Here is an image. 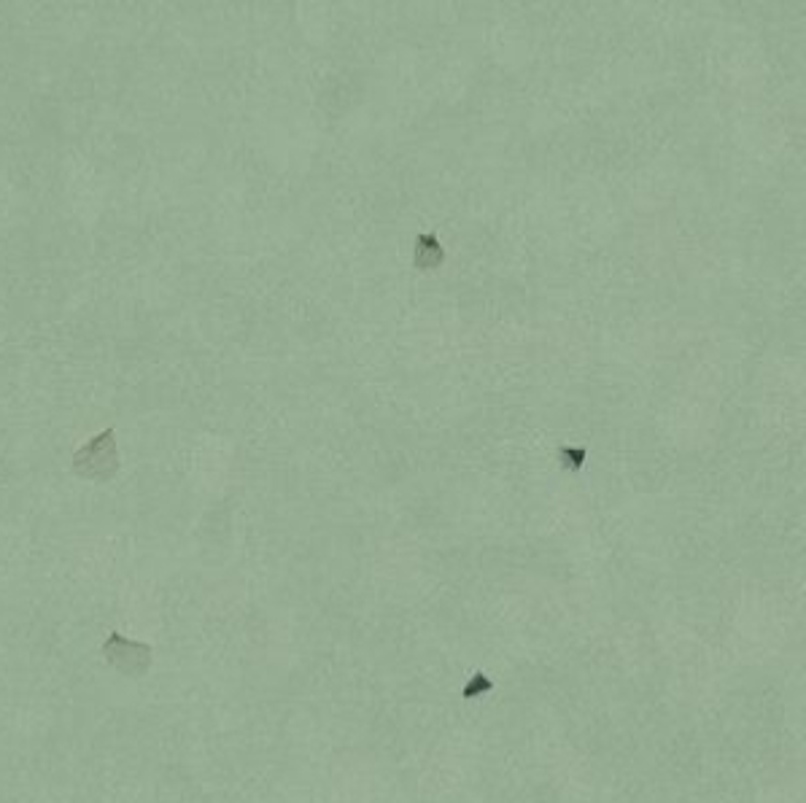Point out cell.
<instances>
[{
	"mask_svg": "<svg viewBox=\"0 0 806 803\" xmlns=\"http://www.w3.org/2000/svg\"><path fill=\"white\" fill-rule=\"evenodd\" d=\"M103 655L124 677H141L151 666V647L143 645V642H133V639H124L116 631L106 639Z\"/></svg>",
	"mask_w": 806,
	"mask_h": 803,
	"instance_id": "cell-2",
	"label": "cell"
},
{
	"mask_svg": "<svg viewBox=\"0 0 806 803\" xmlns=\"http://www.w3.org/2000/svg\"><path fill=\"white\" fill-rule=\"evenodd\" d=\"M443 262V248L437 243L434 235H418L416 243V265L418 267H437Z\"/></svg>",
	"mask_w": 806,
	"mask_h": 803,
	"instance_id": "cell-3",
	"label": "cell"
},
{
	"mask_svg": "<svg viewBox=\"0 0 806 803\" xmlns=\"http://www.w3.org/2000/svg\"><path fill=\"white\" fill-rule=\"evenodd\" d=\"M73 472L84 480L106 483L119 472V448H116L114 429L100 432L84 448L73 453Z\"/></svg>",
	"mask_w": 806,
	"mask_h": 803,
	"instance_id": "cell-1",
	"label": "cell"
}]
</instances>
